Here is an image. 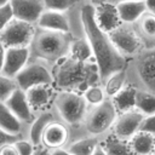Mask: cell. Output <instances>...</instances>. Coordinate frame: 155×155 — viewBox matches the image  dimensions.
<instances>
[{"label": "cell", "instance_id": "obj_33", "mask_svg": "<svg viewBox=\"0 0 155 155\" xmlns=\"http://www.w3.org/2000/svg\"><path fill=\"white\" fill-rule=\"evenodd\" d=\"M140 131H145V132H149L153 136H155V114L151 116L144 117L142 126H140Z\"/></svg>", "mask_w": 155, "mask_h": 155}, {"label": "cell", "instance_id": "obj_12", "mask_svg": "<svg viewBox=\"0 0 155 155\" xmlns=\"http://www.w3.org/2000/svg\"><path fill=\"white\" fill-rule=\"evenodd\" d=\"M70 138L69 127L59 120H54L47 125L42 136H41V145L46 147L47 149H57L64 148Z\"/></svg>", "mask_w": 155, "mask_h": 155}, {"label": "cell", "instance_id": "obj_26", "mask_svg": "<svg viewBox=\"0 0 155 155\" xmlns=\"http://www.w3.org/2000/svg\"><path fill=\"white\" fill-rule=\"evenodd\" d=\"M102 145L105 149L107 155H134L127 140L119 139L111 133L102 140Z\"/></svg>", "mask_w": 155, "mask_h": 155}, {"label": "cell", "instance_id": "obj_39", "mask_svg": "<svg viewBox=\"0 0 155 155\" xmlns=\"http://www.w3.org/2000/svg\"><path fill=\"white\" fill-rule=\"evenodd\" d=\"M50 155H70L65 148H57L50 150Z\"/></svg>", "mask_w": 155, "mask_h": 155}, {"label": "cell", "instance_id": "obj_3", "mask_svg": "<svg viewBox=\"0 0 155 155\" xmlns=\"http://www.w3.org/2000/svg\"><path fill=\"white\" fill-rule=\"evenodd\" d=\"M71 39V34L42 30L35 27V33L29 45L30 59L41 61L52 68L58 61L69 54Z\"/></svg>", "mask_w": 155, "mask_h": 155}, {"label": "cell", "instance_id": "obj_43", "mask_svg": "<svg viewBox=\"0 0 155 155\" xmlns=\"http://www.w3.org/2000/svg\"><path fill=\"white\" fill-rule=\"evenodd\" d=\"M8 2H10V0H0V6L6 5V4H8Z\"/></svg>", "mask_w": 155, "mask_h": 155}, {"label": "cell", "instance_id": "obj_40", "mask_svg": "<svg viewBox=\"0 0 155 155\" xmlns=\"http://www.w3.org/2000/svg\"><path fill=\"white\" fill-rule=\"evenodd\" d=\"M91 155H107V153H105V149L103 148L102 143H99V144L96 147V149L93 150V153H92Z\"/></svg>", "mask_w": 155, "mask_h": 155}, {"label": "cell", "instance_id": "obj_22", "mask_svg": "<svg viewBox=\"0 0 155 155\" xmlns=\"http://www.w3.org/2000/svg\"><path fill=\"white\" fill-rule=\"evenodd\" d=\"M134 155H151L155 147V136L145 131H138L127 140Z\"/></svg>", "mask_w": 155, "mask_h": 155}, {"label": "cell", "instance_id": "obj_9", "mask_svg": "<svg viewBox=\"0 0 155 155\" xmlns=\"http://www.w3.org/2000/svg\"><path fill=\"white\" fill-rule=\"evenodd\" d=\"M35 33V25L12 19L0 33V42L6 47H29Z\"/></svg>", "mask_w": 155, "mask_h": 155}, {"label": "cell", "instance_id": "obj_29", "mask_svg": "<svg viewBox=\"0 0 155 155\" xmlns=\"http://www.w3.org/2000/svg\"><path fill=\"white\" fill-rule=\"evenodd\" d=\"M80 2L81 0H42V5L45 10L58 11V12H69Z\"/></svg>", "mask_w": 155, "mask_h": 155}, {"label": "cell", "instance_id": "obj_31", "mask_svg": "<svg viewBox=\"0 0 155 155\" xmlns=\"http://www.w3.org/2000/svg\"><path fill=\"white\" fill-rule=\"evenodd\" d=\"M13 147L18 155H33L35 145L28 139V138H19L13 143Z\"/></svg>", "mask_w": 155, "mask_h": 155}, {"label": "cell", "instance_id": "obj_37", "mask_svg": "<svg viewBox=\"0 0 155 155\" xmlns=\"http://www.w3.org/2000/svg\"><path fill=\"white\" fill-rule=\"evenodd\" d=\"M144 4H145L147 12L155 15V0H144Z\"/></svg>", "mask_w": 155, "mask_h": 155}, {"label": "cell", "instance_id": "obj_35", "mask_svg": "<svg viewBox=\"0 0 155 155\" xmlns=\"http://www.w3.org/2000/svg\"><path fill=\"white\" fill-rule=\"evenodd\" d=\"M0 155H18L15 147H13V143L12 144H6L4 147L0 148Z\"/></svg>", "mask_w": 155, "mask_h": 155}, {"label": "cell", "instance_id": "obj_20", "mask_svg": "<svg viewBox=\"0 0 155 155\" xmlns=\"http://www.w3.org/2000/svg\"><path fill=\"white\" fill-rule=\"evenodd\" d=\"M144 47L155 46V15L145 12L134 24H132Z\"/></svg>", "mask_w": 155, "mask_h": 155}, {"label": "cell", "instance_id": "obj_15", "mask_svg": "<svg viewBox=\"0 0 155 155\" xmlns=\"http://www.w3.org/2000/svg\"><path fill=\"white\" fill-rule=\"evenodd\" d=\"M30 59V51L29 47H8L6 48L5 54V62L2 67L1 74L15 78L23 67L29 62Z\"/></svg>", "mask_w": 155, "mask_h": 155}, {"label": "cell", "instance_id": "obj_28", "mask_svg": "<svg viewBox=\"0 0 155 155\" xmlns=\"http://www.w3.org/2000/svg\"><path fill=\"white\" fill-rule=\"evenodd\" d=\"M81 94H82V97H84V99L86 101V103H87L88 107L98 105V104H101L103 101L107 99V96H105V93H104L103 86H102L101 84L90 86V87H88L87 90H85Z\"/></svg>", "mask_w": 155, "mask_h": 155}, {"label": "cell", "instance_id": "obj_1", "mask_svg": "<svg viewBox=\"0 0 155 155\" xmlns=\"http://www.w3.org/2000/svg\"><path fill=\"white\" fill-rule=\"evenodd\" d=\"M78 12L81 33L91 47L93 59L98 67L101 84H103L110 74L125 68L126 59L116 51L108 36V33L97 25L93 4L81 1L78 6Z\"/></svg>", "mask_w": 155, "mask_h": 155}, {"label": "cell", "instance_id": "obj_19", "mask_svg": "<svg viewBox=\"0 0 155 155\" xmlns=\"http://www.w3.org/2000/svg\"><path fill=\"white\" fill-rule=\"evenodd\" d=\"M121 23L125 24H134L145 12V4L144 0H132V1H124L115 5Z\"/></svg>", "mask_w": 155, "mask_h": 155}, {"label": "cell", "instance_id": "obj_44", "mask_svg": "<svg viewBox=\"0 0 155 155\" xmlns=\"http://www.w3.org/2000/svg\"><path fill=\"white\" fill-rule=\"evenodd\" d=\"M153 155H155V147H154V153H153Z\"/></svg>", "mask_w": 155, "mask_h": 155}, {"label": "cell", "instance_id": "obj_6", "mask_svg": "<svg viewBox=\"0 0 155 155\" xmlns=\"http://www.w3.org/2000/svg\"><path fill=\"white\" fill-rule=\"evenodd\" d=\"M52 109L57 114L59 121L65 124L69 127V131L76 130L88 109L86 101L81 93L70 92V91H56Z\"/></svg>", "mask_w": 155, "mask_h": 155}, {"label": "cell", "instance_id": "obj_32", "mask_svg": "<svg viewBox=\"0 0 155 155\" xmlns=\"http://www.w3.org/2000/svg\"><path fill=\"white\" fill-rule=\"evenodd\" d=\"M13 19V13L11 10L10 4L2 5L0 6V33L2 31V29Z\"/></svg>", "mask_w": 155, "mask_h": 155}, {"label": "cell", "instance_id": "obj_30", "mask_svg": "<svg viewBox=\"0 0 155 155\" xmlns=\"http://www.w3.org/2000/svg\"><path fill=\"white\" fill-rule=\"evenodd\" d=\"M17 88L18 86L13 78H8L4 74H0V102L5 103V101Z\"/></svg>", "mask_w": 155, "mask_h": 155}, {"label": "cell", "instance_id": "obj_25", "mask_svg": "<svg viewBox=\"0 0 155 155\" xmlns=\"http://www.w3.org/2000/svg\"><path fill=\"white\" fill-rule=\"evenodd\" d=\"M133 108L137 109L145 117L154 115L155 114V94L147 91H142V90H134Z\"/></svg>", "mask_w": 155, "mask_h": 155}, {"label": "cell", "instance_id": "obj_24", "mask_svg": "<svg viewBox=\"0 0 155 155\" xmlns=\"http://www.w3.org/2000/svg\"><path fill=\"white\" fill-rule=\"evenodd\" d=\"M104 93L107 96V98H114L116 97L126 86H127V80H126V71L125 68L110 74L104 82L102 84Z\"/></svg>", "mask_w": 155, "mask_h": 155}, {"label": "cell", "instance_id": "obj_36", "mask_svg": "<svg viewBox=\"0 0 155 155\" xmlns=\"http://www.w3.org/2000/svg\"><path fill=\"white\" fill-rule=\"evenodd\" d=\"M33 155H50V149H47L46 147H44V145L40 144V145L35 147Z\"/></svg>", "mask_w": 155, "mask_h": 155}, {"label": "cell", "instance_id": "obj_17", "mask_svg": "<svg viewBox=\"0 0 155 155\" xmlns=\"http://www.w3.org/2000/svg\"><path fill=\"white\" fill-rule=\"evenodd\" d=\"M94 19L97 25L105 33L111 31L121 24L116 6L108 1H101L94 5Z\"/></svg>", "mask_w": 155, "mask_h": 155}, {"label": "cell", "instance_id": "obj_23", "mask_svg": "<svg viewBox=\"0 0 155 155\" xmlns=\"http://www.w3.org/2000/svg\"><path fill=\"white\" fill-rule=\"evenodd\" d=\"M0 128L10 134L24 137L22 136L24 131V124L21 122L2 102H0Z\"/></svg>", "mask_w": 155, "mask_h": 155}, {"label": "cell", "instance_id": "obj_14", "mask_svg": "<svg viewBox=\"0 0 155 155\" xmlns=\"http://www.w3.org/2000/svg\"><path fill=\"white\" fill-rule=\"evenodd\" d=\"M24 92L31 110L34 114H38L52 107L56 90L52 85H38L28 88Z\"/></svg>", "mask_w": 155, "mask_h": 155}, {"label": "cell", "instance_id": "obj_21", "mask_svg": "<svg viewBox=\"0 0 155 155\" xmlns=\"http://www.w3.org/2000/svg\"><path fill=\"white\" fill-rule=\"evenodd\" d=\"M107 136L104 137H88V136L79 137V138H75L68 142V144L64 148L68 150L70 155H91L93 150L96 149V147L99 143H102V140Z\"/></svg>", "mask_w": 155, "mask_h": 155}, {"label": "cell", "instance_id": "obj_8", "mask_svg": "<svg viewBox=\"0 0 155 155\" xmlns=\"http://www.w3.org/2000/svg\"><path fill=\"white\" fill-rule=\"evenodd\" d=\"M110 41L113 42L116 51L125 58H130L144 48L142 40L136 33L132 24L121 23L119 27L108 33Z\"/></svg>", "mask_w": 155, "mask_h": 155}, {"label": "cell", "instance_id": "obj_42", "mask_svg": "<svg viewBox=\"0 0 155 155\" xmlns=\"http://www.w3.org/2000/svg\"><path fill=\"white\" fill-rule=\"evenodd\" d=\"M81 1H88V2H91V4H93V5H96V4L101 2V1H105V0H81Z\"/></svg>", "mask_w": 155, "mask_h": 155}, {"label": "cell", "instance_id": "obj_2", "mask_svg": "<svg viewBox=\"0 0 155 155\" xmlns=\"http://www.w3.org/2000/svg\"><path fill=\"white\" fill-rule=\"evenodd\" d=\"M52 86L56 91L82 93L92 85L101 84L94 59H78L67 56L52 65ZM102 85V84H101Z\"/></svg>", "mask_w": 155, "mask_h": 155}, {"label": "cell", "instance_id": "obj_10", "mask_svg": "<svg viewBox=\"0 0 155 155\" xmlns=\"http://www.w3.org/2000/svg\"><path fill=\"white\" fill-rule=\"evenodd\" d=\"M144 117L145 116L134 108L121 111L119 113L111 127L110 133L119 139L130 140L132 136H134L138 131H140V126Z\"/></svg>", "mask_w": 155, "mask_h": 155}, {"label": "cell", "instance_id": "obj_45", "mask_svg": "<svg viewBox=\"0 0 155 155\" xmlns=\"http://www.w3.org/2000/svg\"><path fill=\"white\" fill-rule=\"evenodd\" d=\"M151 155H153V154H151Z\"/></svg>", "mask_w": 155, "mask_h": 155}, {"label": "cell", "instance_id": "obj_4", "mask_svg": "<svg viewBox=\"0 0 155 155\" xmlns=\"http://www.w3.org/2000/svg\"><path fill=\"white\" fill-rule=\"evenodd\" d=\"M119 115L116 105L111 98H107L101 104L88 107L81 125L70 131L69 142L79 137H104L110 133L111 127Z\"/></svg>", "mask_w": 155, "mask_h": 155}, {"label": "cell", "instance_id": "obj_16", "mask_svg": "<svg viewBox=\"0 0 155 155\" xmlns=\"http://www.w3.org/2000/svg\"><path fill=\"white\" fill-rule=\"evenodd\" d=\"M5 104L13 113V115L24 125H29L33 121L35 114L31 110V108L28 103L25 92L23 90H21V88L15 90L12 92V94L5 101Z\"/></svg>", "mask_w": 155, "mask_h": 155}, {"label": "cell", "instance_id": "obj_27", "mask_svg": "<svg viewBox=\"0 0 155 155\" xmlns=\"http://www.w3.org/2000/svg\"><path fill=\"white\" fill-rule=\"evenodd\" d=\"M69 56H71L74 58H78V59H82V61L93 59L91 47H90L86 38L82 35V33L73 36L71 44H70Z\"/></svg>", "mask_w": 155, "mask_h": 155}, {"label": "cell", "instance_id": "obj_18", "mask_svg": "<svg viewBox=\"0 0 155 155\" xmlns=\"http://www.w3.org/2000/svg\"><path fill=\"white\" fill-rule=\"evenodd\" d=\"M54 120H58V117H57V114L54 113V110L52 109V107L50 109H46L44 111L35 114L33 121L27 127V138L35 147L40 145L41 136H42L45 128L47 127L48 124H51Z\"/></svg>", "mask_w": 155, "mask_h": 155}, {"label": "cell", "instance_id": "obj_38", "mask_svg": "<svg viewBox=\"0 0 155 155\" xmlns=\"http://www.w3.org/2000/svg\"><path fill=\"white\" fill-rule=\"evenodd\" d=\"M5 54H6V47L0 42V74H1V71H2V67H4Z\"/></svg>", "mask_w": 155, "mask_h": 155}, {"label": "cell", "instance_id": "obj_41", "mask_svg": "<svg viewBox=\"0 0 155 155\" xmlns=\"http://www.w3.org/2000/svg\"><path fill=\"white\" fill-rule=\"evenodd\" d=\"M105 1H108V2H111V4L116 5V4H119V2H124V1H132V0H105Z\"/></svg>", "mask_w": 155, "mask_h": 155}, {"label": "cell", "instance_id": "obj_34", "mask_svg": "<svg viewBox=\"0 0 155 155\" xmlns=\"http://www.w3.org/2000/svg\"><path fill=\"white\" fill-rule=\"evenodd\" d=\"M19 138H22V137L10 134V133H7V132H5L4 130L0 128V148L4 147V145H6V144H12L17 139H19Z\"/></svg>", "mask_w": 155, "mask_h": 155}, {"label": "cell", "instance_id": "obj_5", "mask_svg": "<svg viewBox=\"0 0 155 155\" xmlns=\"http://www.w3.org/2000/svg\"><path fill=\"white\" fill-rule=\"evenodd\" d=\"M125 71L130 87L155 94V46L144 47L127 58Z\"/></svg>", "mask_w": 155, "mask_h": 155}, {"label": "cell", "instance_id": "obj_7", "mask_svg": "<svg viewBox=\"0 0 155 155\" xmlns=\"http://www.w3.org/2000/svg\"><path fill=\"white\" fill-rule=\"evenodd\" d=\"M13 79L18 88L23 91L38 85H52V69L48 64L41 61L29 59Z\"/></svg>", "mask_w": 155, "mask_h": 155}, {"label": "cell", "instance_id": "obj_13", "mask_svg": "<svg viewBox=\"0 0 155 155\" xmlns=\"http://www.w3.org/2000/svg\"><path fill=\"white\" fill-rule=\"evenodd\" d=\"M8 4L15 19H19L34 25L45 10L42 0H10Z\"/></svg>", "mask_w": 155, "mask_h": 155}, {"label": "cell", "instance_id": "obj_11", "mask_svg": "<svg viewBox=\"0 0 155 155\" xmlns=\"http://www.w3.org/2000/svg\"><path fill=\"white\" fill-rule=\"evenodd\" d=\"M35 27L42 30L59 31V33H74V17L68 12H58L51 10H44L38 18Z\"/></svg>", "mask_w": 155, "mask_h": 155}]
</instances>
